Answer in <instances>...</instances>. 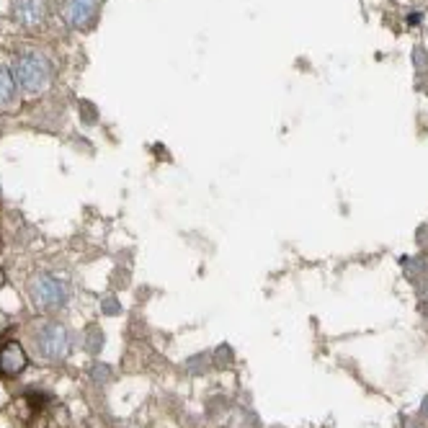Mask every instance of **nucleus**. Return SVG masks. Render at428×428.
Wrapping results in <instances>:
<instances>
[{
  "mask_svg": "<svg viewBox=\"0 0 428 428\" xmlns=\"http://www.w3.org/2000/svg\"><path fill=\"white\" fill-rule=\"evenodd\" d=\"M11 72H13L16 86L21 88V91L31 93V96L47 91V86L52 83V62L44 57L42 52H34V50L21 52V55L13 60Z\"/></svg>",
  "mask_w": 428,
  "mask_h": 428,
  "instance_id": "obj_1",
  "label": "nucleus"
},
{
  "mask_svg": "<svg viewBox=\"0 0 428 428\" xmlns=\"http://www.w3.org/2000/svg\"><path fill=\"white\" fill-rule=\"evenodd\" d=\"M29 292H31V300H34V305L39 307V310H44V312H55V310L67 305L72 289L64 278L42 274V276H36L34 281H31Z\"/></svg>",
  "mask_w": 428,
  "mask_h": 428,
  "instance_id": "obj_2",
  "label": "nucleus"
},
{
  "mask_svg": "<svg viewBox=\"0 0 428 428\" xmlns=\"http://www.w3.org/2000/svg\"><path fill=\"white\" fill-rule=\"evenodd\" d=\"M34 343L44 361H62L70 351V333L62 322H42L36 330Z\"/></svg>",
  "mask_w": 428,
  "mask_h": 428,
  "instance_id": "obj_3",
  "label": "nucleus"
},
{
  "mask_svg": "<svg viewBox=\"0 0 428 428\" xmlns=\"http://www.w3.org/2000/svg\"><path fill=\"white\" fill-rule=\"evenodd\" d=\"M101 0H64V21L70 23L72 29H86L88 23L98 16Z\"/></svg>",
  "mask_w": 428,
  "mask_h": 428,
  "instance_id": "obj_4",
  "label": "nucleus"
},
{
  "mask_svg": "<svg viewBox=\"0 0 428 428\" xmlns=\"http://www.w3.org/2000/svg\"><path fill=\"white\" fill-rule=\"evenodd\" d=\"M29 364V359H26V351L18 341H8L0 346V374L3 377H16V374H21Z\"/></svg>",
  "mask_w": 428,
  "mask_h": 428,
  "instance_id": "obj_5",
  "label": "nucleus"
},
{
  "mask_svg": "<svg viewBox=\"0 0 428 428\" xmlns=\"http://www.w3.org/2000/svg\"><path fill=\"white\" fill-rule=\"evenodd\" d=\"M13 18L26 29L42 26L47 18V0H13Z\"/></svg>",
  "mask_w": 428,
  "mask_h": 428,
  "instance_id": "obj_6",
  "label": "nucleus"
},
{
  "mask_svg": "<svg viewBox=\"0 0 428 428\" xmlns=\"http://www.w3.org/2000/svg\"><path fill=\"white\" fill-rule=\"evenodd\" d=\"M16 96V80L13 72L8 67H0V108H6Z\"/></svg>",
  "mask_w": 428,
  "mask_h": 428,
  "instance_id": "obj_7",
  "label": "nucleus"
},
{
  "mask_svg": "<svg viewBox=\"0 0 428 428\" xmlns=\"http://www.w3.org/2000/svg\"><path fill=\"white\" fill-rule=\"evenodd\" d=\"M101 349H103V333H101L98 325H91L86 330V351L91 356H98Z\"/></svg>",
  "mask_w": 428,
  "mask_h": 428,
  "instance_id": "obj_8",
  "label": "nucleus"
},
{
  "mask_svg": "<svg viewBox=\"0 0 428 428\" xmlns=\"http://www.w3.org/2000/svg\"><path fill=\"white\" fill-rule=\"evenodd\" d=\"M91 379L96 382V385H103L106 379H111V366H106V364H93Z\"/></svg>",
  "mask_w": 428,
  "mask_h": 428,
  "instance_id": "obj_9",
  "label": "nucleus"
},
{
  "mask_svg": "<svg viewBox=\"0 0 428 428\" xmlns=\"http://www.w3.org/2000/svg\"><path fill=\"white\" fill-rule=\"evenodd\" d=\"M101 310L106 315H119L122 312V305H119V300L116 297H103V302H101Z\"/></svg>",
  "mask_w": 428,
  "mask_h": 428,
  "instance_id": "obj_10",
  "label": "nucleus"
},
{
  "mask_svg": "<svg viewBox=\"0 0 428 428\" xmlns=\"http://www.w3.org/2000/svg\"><path fill=\"white\" fill-rule=\"evenodd\" d=\"M83 119H86V122H96V119H98V114H96V106H93V103H83Z\"/></svg>",
  "mask_w": 428,
  "mask_h": 428,
  "instance_id": "obj_11",
  "label": "nucleus"
},
{
  "mask_svg": "<svg viewBox=\"0 0 428 428\" xmlns=\"http://www.w3.org/2000/svg\"><path fill=\"white\" fill-rule=\"evenodd\" d=\"M413 62L418 64V67H426V64H428V55L421 50V47H418V50H415V55H413Z\"/></svg>",
  "mask_w": 428,
  "mask_h": 428,
  "instance_id": "obj_12",
  "label": "nucleus"
},
{
  "mask_svg": "<svg viewBox=\"0 0 428 428\" xmlns=\"http://www.w3.org/2000/svg\"><path fill=\"white\" fill-rule=\"evenodd\" d=\"M204 361H207L204 356H196V359L191 361V364H188V369H191L193 374H201V371H204Z\"/></svg>",
  "mask_w": 428,
  "mask_h": 428,
  "instance_id": "obj_13",
  "label": "nucleus"
},
{
  "mask_svg": "<svg viewBox=\"0 0 428 428\" xmlns=\"http://www.w3.org/2000/svg\"><path fill=\"white\" fill-rule=\"evenodd\" d=\"M421 413H423V415H426V418H428V398L423 400V405H421Z\"/></svg>",
  "mask_w": 428,
  "mask_h": 428,
  "instance_id": "obj_14",
  "label": "nucleus"
},
{
  "mask_svg": "<svg viewBox=\"0 0 428 428\" xmlns=\"http://www.w3.org/2000/svg\"><path fill=\"white\" fill-rule=\"evenodd\" d=\"M3 281H6V276H3V271H0V286H3Z\"/></svg>",
  "mask_w": 428,
  "mask_h": 428,
  "instance_id": "obj_15",
  "label": "nucleus"
},
{
  "mask_svg": "<svg viewBox=\"0 0 428 428\" xmlns=\"http://www.w3.org/2000/svg\"><path fill=\"white\" fill-rule=\"evenodd\" d=\"M407 428H415V426H413V421H407Z\"/></svg>",
  "mask_w": 428,
  "mask_h": 428,
  "instance_id": "obj_16",
  "label": "nucleus"
}]
</instances>
